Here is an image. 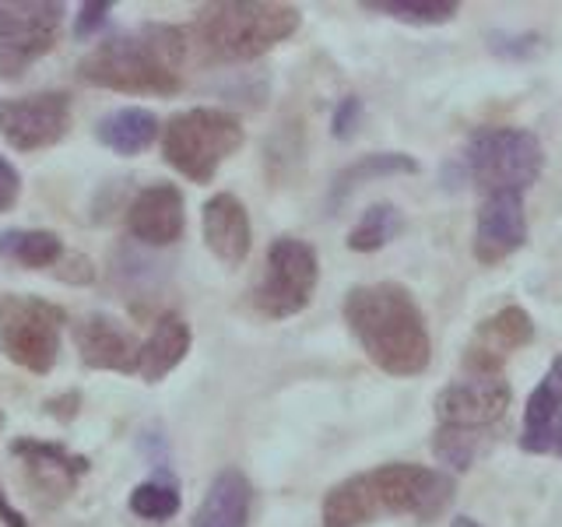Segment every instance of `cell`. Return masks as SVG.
<instances>
[{
    "label": "cell",
    "mask_w": 562,
    "mask_h": 527,
    "mask_svg": "<svg viewBox=\"0 0 562 527\" xmlns=\"http://www.w3.org/2000/svg\"><path fill=\"white\" fill-rule=\"evenodd\" d=\"M453 496V474L394 461L330 485L321 506V520L324 527H366L380 517H412L418 524H429L447 514Z\"/></svg>",
    "instance_id": "cell-1"
},
{
    "label": "cell",
    "mask_w": 562,
    "mask_h": 527,
    "mask_svg": "<svg viewBox=\"0 0 562 527\" xmlns=\"http://www.w3.org/2000/svg\"><path fill=\"white\" fill-rule=\"evenodd\" d=\"M341 316L366 359L386 377H422L432 362L426 313L401 281H373L348 289Z\"/></svg>",
    "instance_id": "cell-2"
},
{
    "label": "cell",
    "mask_w": 562,
    "mask_h": 527,
    "mask_svg": "<svg viewBox=\"0 0 562 527\" xmlns=\"http://www.w3.org/2000/svg\"><path fill=\"white\" fill-rule=\"evenodd\" d=\"M190 35L180 25H140L85 53L78 78L120 96H180Z\"/></svg>",
    "instance_id": "cell-3"
},
{
    "label": "cell",
    "mask_w": 562,
    "mask_h": 527,
    "mask_svg": "<svg viewBox=\"0 0 562 527\" xmlns=\"http://www.w3.org/2000/svg\"><path fill=\"white\" fill-rule=\"evenodd\" d=\"M303 25V11L295 4H268V0H218L204 4L193 18V40L204 60L246 64L271 53Z\"/></svg>",
    "instance_id": "cell-4"
},
{
    "label": "cell",
    "mask_w": 562,
    "mask_h": 527,
    "mask_svg": "<svg viewBox=\"0 0 562 527\" xmlns=\"http://www.w3.org/2000/svg\"><path fill=\"white\" fill-rule=\"evenodd\" d=\"M243 123L233 113L198 105V110L176 113L162 127V155L190 183L204 187L243 148Z\"/></svg>",
    "instance_id": "cell-5"
},
{
    "label": "cell",
    "mask_w": 562,
    "mask_h": 527,
    "mask_svg": "<svg viewBox=\"0 0 562 527\" xmlns=\"http://www.w3.org/2000/svg\"><path fill=\"white\" fill-rule=\"evenodd\" d=\"M464 180L474 183L482 193L496 190H520L538 183L544 172V148L535 131L524 127H479L461 152Z\"/></svg>",
    "instance_id": "cell-6"
},
{
    "label": "cell",
    "mask_w": 562,
    "mask_h": 527,
    "mask_svg": "<svg viewBox=\"0 0 562 527\" xmlns=\"http://www.w3.org/2000/svg\"><path fill=\"white\" fill-rule=\"evenodd\" d=\"M64 324L67 310L43 295H4L0 299V351L8 362L46 377L60 359Z\"/></svg>",
    "instance_id": "cell-7"
},
{
    "label": "cell",
    "mask_w": 562,
    "mask_h": 527,
    "mask_svg": "<svg viewBox=\"0 0 562 527\" xmlns=\"http://www.w3.org/2000/svg\"><path fill=\"white\" fill-rule=\"evenodd\" d=\"M316 281H321V260L306 239L278 236L268 246L263 274L254 289V310L263 321H289L313 303Z\"/></svg>",
    "instance_id": "cell-8"
},
{
    "label": "cell",
    "mask_w": 562,
    "mask_h": 527,
    "mask_svg": "<svg viewBox=\"0 0 562 527\" xmlns=\"http://www.w3.org/2000/svg\"><path fill=\"white\" fill-rule=\"evenodd\" d=\"M67 8L57 0H0V78H22L57 46Z\"/></svg>",
    "instance_id": "cell-9"
},
{
    "label": "cell",
    "mask_w": 562,
    "mask_h": 527,
    "mask_svg": "<svg viewBox=\"0 0 562 527\" xmlns=\"http://www.w3.org/2000/svg\"><path fill=\"white\" fill-rule=\"evenodd\" d=\"M514 391L503 377H464L436 394V429L485 439L496 447Z\"/></svg>",
    "instance_id": "cell-10"
},
{
    "label": "cell",
    "mask_w": 562,
    "mask_h": 527,
    "mask_svg": "<svg viewBox=\"0 0 562 527\" xmlns=\"http://www.w3.org/2000/svg\"><path fill=\"white\" fill-rule=\"evenodd\" d=\"M70 131V96L35 92L0 102V137L14 152H40L60 145Z\"/></svg>",
    "instance_id": "cell-11"
},
{
    "label": "cell",
    "mask_w": 562,
    "mask_h": 527,
    "mask_svg": "<svg viewBox=\"0 0 562 527\" xmlns=\"http://www.w3.org/2000/svg\"><path fill=\"white\" fill-rule=\"evenodd\" d=\"M535 334H538V327L524 306L509 303V306L496 310L471 330L464 356H461L464 373L468 377H503V366L514 359L520 348L531 345Z\"/></svg>",
    "instance_id": "cell-12"
},
{
    "label": "cell",
    "mask_w": 562,
    "mask_h": 527,
    "mask_svg": "<svg viewBox=\"0 0 562 527\" xmlns=\"http://www.w3.org/2000/svg\"><path fill=\"white\" fill-rule=\"evenodd\" d=\"M527 243V204L520 190H496L485 193L474 218L471 254L485 268L509 260Z\"/></svg>",
    "instance_id": "cell-13"
},
{
    "label": "cell",
    "mask_w": 562,
    "mask_h": 527,
    "mask_svg": "<svg viewBox=\"0 0 562 527\" xmlns=\"http://www.w3.org/2000/svg\"><path fill=\"white\" fill-rule=\"evenodd\" d=\"M11 457H18V461L25 464L29 489L46 506L64 503L88 474V468H92L85 453H70L64 444H53V439H35V436H18L11 444Z\"/></svg>",
    "instance_id": "cell-14"
},
{
    "label": "cell",
    "mask_w": 562,
    "mask_h": 527,
    "mask_svg": "<svg viewBox=\"0 0 562 527\" xmlns=\"http://www.w3.org/2000/svg\"><path fill=\"white\" fill-rule=\"evenodd\" d=\"M75 348L78 359L88 369H105V373H134L137 348L140 341L134 338V330L116 321L110 313H88L81 321H75Z\"/></svg>",
    "instance_id": "cell-15"
},
{
    "label": "cell",
    "mask_w": 562,
    "mask_h": 527,
    "mask_svg": "<svg viewBox=\"0 0 562 527\" xmlns=\"http://www.w3.org/2000/svg\"><path fill=\"white\" fill-rule=\"evenodd\" d=\"M520 450L562 461V356L552 359L549 373L527 397L520 422Z\"/></svg>",
    "instance_id": "cell-16"
},
{
    "label": "cell",
    "mask_w": 562,
    "mask_h": 527,
    "mask_svg": "<svg viewBox=\"0 0 562 527\" xmlns=\"http://www.w3.org/2000/svg\"><path fill=\"white\" fill-rule=\"evenodd\" d=\"M127 233L145 246H172L187 233V208L176 183H151L127 208Z\"/></svg>",
    "instance_id": "cell-17"
},
{
    "label": "cell",
    "mask_w": 562,
    "mask_h": 527,
    "mask_svg": "<svg viewBox=\"0 0 562 527\" xmlns=\"http://www.w3.org/2000/svg\"><path fill=\"white\" fill-rule=\"evenodd\" d=\"M201 233H204V246L225 264V268H239L254 250L250 211H246V204L236 193H215V198L204 201Z\"/></svg>",
    "instance_id": "cell-18"
},
{
    "label": "cell",
    "mask_w": 562,
    "mask_h": 527,
    "mask_svg": "<svg viewBox=\"0 0 562 527\" xmlns=\"http://www.w3.org/2000/svg\"><path fill=\"white\" fill-rule=\"evenodd\" d=\"M193 345V330L180 313H158V321L151 334L137 348V362H134V377L145 383H162L176 366L190 356Z\"/></svg>",
    "instance_id": "cell-19"
},
{
    "label": "cell",
    "mask_w": 562,
    "mask_h": 527,
    "mask_svg": "<svg viewBox=\"0 0 562 527\" xmlns=\"http://www.w3.org/2000/svg\"><path fill=\"white\" fill-rule=\"evenodd\" d=\"M254 506V485L239 468H225L207 485L190 527H246Z\"/></svg>",
    "instance_id": "cell-20"
},
{
    "label": "cell",
    "mask_w": 562,
    "mask_h": 527,
    "mask_svg": "<svg viewBox=\"0 0 562 527\" xmlns=\"http://www.w3.org/2000/svg\"><path fill=\"white\" fill-rule=\"evenodd\" d=\"M415 172H418V162L412 155H404V152H369V155L356 158V162H348L338 176H334V183L327 190V208L338 211L362 183L386 180V176H415Z\"/></svg>",
    "instance_id": "cell-21"
},
{
    "label": "cell",
    "mask_w": 562,
    "mask_h": 527,
    "mask_svg": "<svg viewBox=\"0 0 562 527\" xmlns=\"http://www.w3.org/2000/svg\"><path fill=\"white\" fill-rule=\"evenodd\" d=\"M158 134H162L158 116L151 110H140V105H127V110H116L110 116H102L99 127H95L99 145H105L116 155H127V158L148 152L158 141Z\"/></svg>",
    "instance_id": "cell-22"
},
{
    "label": "cell",
    "mask_w": 562,
    "mask_h": 527,
    "mask_svg": "<svg viewBox=\"0 0 562 527\" xmlns=\"http://www.w3.org/2000/svg\"><path fill=\"white\" fill-rule=\"evenodd\" d=\"M64 254V239L49 228H8V233H0V257L22 264L29 271L57 268Z\"/></svg>",
    "instance_id": "cell-23"
},
{
    "label": "cell",
    "mask_w": 562,
    "mask_h": 527,
    "mask_svg": "<svg viewBox=\"0 0 562 527\" xmlns=\"http://www.w3.org/2000/svg\"><path fill=\"white\" fill-rule=\"evenodd\" d=\"M404 233V215H401V208L394 204H369L362 211V218L351 225V233H348V250H356V254H376L383 250L386 243H394L397 236Z\"/></svg>",
    "instance_id": "cell-24"
},
{
    "label": "cell",
    "mask_w": 562,
    "mask_h": 527,
    "mask_svg": "<svg viewBox=\"0 0 562 527\" xmlns=\"http://www.w3.org/2000/svg\"><path fill=\"white\" fill-rule=\"evenodd\" d=\"M362 8L404 25H447L461 11L457 0H362Z\"/></svg>",
    "instance_id": "cell-25"
},
{
    "label": "cell",
    "mask_w": 562,
    "mask_h": 527,
    "mask_svg": "<svg viewBox=\"0 0 562 527\" xmlns=\"http://www.w3.org/2000/svg\"><path fill=\"white\" fill-rule=\"evenodd\" d=\"M131 514H137L140 520H172L180 514V489L169 479H148L140 482L134 492H131Z\"/></svg>",
    "instance_id": "cell-26"
},
{
    "label": "cell",
    "mask_w": 562,
    "mask_h": 527,
    "mask_svg": "<svg viewBox=\"0 0 562 527\" xmlns=\"http://www.w3.org/2000/svg\"><path fill=\"white\" fill-rule=\"evenodd\" d=\"M541 40L535 32H492L488 35V49L496 53L499 60H527L535 57Z\"/></svg>",
    "instance_id": "cell-27"
},
{
    "label": "cell",
    "mask_w": 562,
    "mask_h": 527,
    "mask_svg": "<svg viewBox=\"0 0 562 527\" xmlns=\"http://www.w3.org/2000/svg\"><path fill=\"white\" fill-rule=\"evenodd\" d=\"M359 120H362V99H359V96H345L338 105H334L330 134L338 137V141H348L351 134L359 131Z\"/></svg>",
    "instance_id": "cell-28"
},
{
    "label": "cell",
    "mask_w": 562,
    "mask_h": 527,
    "mask_svg": "<svg viewBox=\"0 0 562 527\" xmlns=\"http://www.w3.org/2000/svg\"><path fill=\"white\" fill-rule=\"evenodd\" d=\"M53 274H57L60 281H67V285H92L95 264L88 260L85 254H64L57 268H53Z\"/></svg>",
    "instance_id": "cell-29"
},
{
    "label": "cell",
    "mask_w": 562,
    "mask_h": 527,
    "mask_svg": "<svg viewBox=\"0 0 562 527\" xmlns=\"http://www.w3.org/2000/svg\"><path fill=\"white\" fill-rule=\"evenodd\" d=\"M110 11H113L110 0H88V4H81L78 14H75V40H88V35H95L105 18H110Z\"/></svg>",
    "instance_id": "cell-30"
},
{
    "label": "cell",
    "mask_w": 562,
    "mask_h": 527,
    "mask_svg": "<svg viewBox=\"0 0 562 527\" xmlns=\"http://www.w3.org/2000/svg\"><path fill=\"white\" fill-rule=\"evenodd\" d=\"M18 198H22V176H18V169L0 155V215L11 211Z\"/></svg>",
    "instance_id": "cell-31"
},
{
    "label": "cell",
    "mask_w": 562,
    "mask_h": 527,
    "mask_svg": "<svg viewBox=\"0 0 562 527\" xmlns=\"http://www.w3.org/2000/svg\"><path fill=\"white\" fill-rule=\"evenodd\" d=\"M43 412L53 415V418H60V422L78 418V412H81V394L78 391H64L57 397H46L43 401Z\"/></svg>",
    "instance_id": "cell-32"
},
{
    "label": "cell",
    "mask_w": 562,
    "mask_h": 527,
    "mask_svg": "<svg viewBox=\"0 0 562 527\" xmlns=\"http://www.w3.org/2000/svg\"><path fill=\"white\" fill-rule=\"evenodd\" d=\"M0 524H4V527H29V520L11 506V500H8V492H4V489H0Z\"/></svg>",
    "instance_id": "cell-33"
},
{
    "label": "cell",
    "mask_w": 562,
    "mask_h": 527,
    "mask_svg": "<svg viewBox=\"0 0 562 527\" xmlns=\"http://www.w3.org/2000/svg\"><path fill=\"white\" fill-rule=\"evenodd\" d=\"M453 527H482V524L471 517H453Z\"/></svg>",
    "instance_id": "cell-34"
},
{
    "label": "cell",
    "mask_w": 562,
    "mask_h": 527,
    "mask_svg": "<svg viewBox=\"0 0 562 527\" xmlns=\"http://www.w3.org/2000/svg\"><path fill=\"white\" fill-rule=\"evenodd\" d=\"M4 422H8V418H4V412H0V433H4Z\"/></svg>",
    "instance_id": "cell-35"
}]
</instances>
